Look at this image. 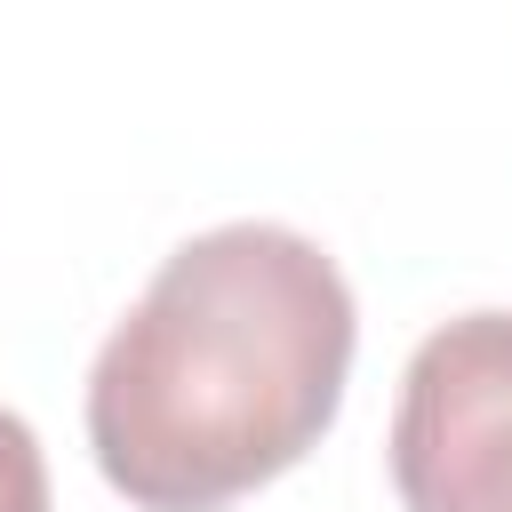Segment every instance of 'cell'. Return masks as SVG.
<instances>
[{
	"label": "cell",
	"mask_w": 512,
	"mask_h": 512,
	"mask_svg": "<svg viewBox=\"0 0 512 512\" xmlns=\"http://www.w3.org/2000/svg\"><path fill=\"white\" fill-rule=\"evenodd\" d=\"M360 312L336 256L240 216L192 232L88 368L96 472L136 512H224L344 408Z\"/></svg>",
	"instance_id": "cell-1"
},
{
	"label": "cell",
	"mask_w": 512,
	"mask_h": 512,
	"mask_svg": "<svg viewBox=\"0 0 512 512\" xmlns=\"http://www.w3.org/2000/svg\"><path fill=\"white\" fill-rule=\"evenodd\" d=\"M392 488L408 512H512V312H464L416 344Z\"/></svg>",
	"instance_id": "cell-2"
},
{
	"label": "cell",
	"mask_w": 512,
	"mask_h": 512,
	"mask_svg": "<svg viewBox=\"0 0 512 512\" xmlns=\"http://www.w3.org/2000/svg\"><path fill=\"white\" fill-rule=\"evenodd\" d=\"M0 512H48V456L16 408H0Z\"/></svg>",
	"instance_id": "cell-3"
}]
</instances>
